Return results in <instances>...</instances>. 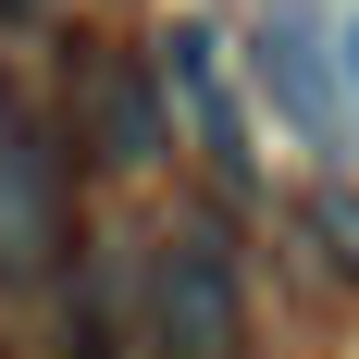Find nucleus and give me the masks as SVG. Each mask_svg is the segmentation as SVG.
I'll return each mask as SVG.
<instances>
[{"label":"nucleus","instance_id":"obj_6","mask_svg":"<svg viewBox=\"0 0 359 359\" xmlns=\"http://www.w3.org/2000/svg\"><path fill=\"white\" fill-rule=\"evenodd\" d=\"M334 74H347V100H359V13H347V37H334Z\"/></svg>","mask_w":359,"mask_h":359},{"label":"nucleus","instance_id":"obj_1","mask_svg":"<svg viewBox=\"0 0 359 359\" xmlns=\"http://www.w3.org/2000/svg\"><path fill=\"white\" fill-rule=\"evenodd\" d=\"M149 347L161 359H248V285H236V248H223L211 223H174V236H149Z\"/></svg>","mask_w":359,"mask_h":359},{"label":"nucleus","instance_id":"obj_4","mask_svg":"<svg viewBox=\"0 0 359 359\" xmlns=\"http://www.w3.org/2000/svg\"><path fill=\"white\" fill-rule=\"evenodd\" d=\"M248 62H260V87H273V111H285L297 137H310V149H334V124H347V100H334V74H323V37L273 13Z\"/></svg>","mask_w":359,"mask_h":359},{"label":"nucleus","instance_id":"obj_2","mask_svg":"<svg viewBox=\"0 0 359 359\" xmlns=\"http://www.w3.org/2000/svg\"><path fill=\"white\" fill-rule=\"evenodd\" d=\"M62 248H74V174H62V137H50L37 111L0 100V285H37Z\"/></svg>","mask_w":359,"mask_h":359},{"label":"nucleus","instance_id":"obj_3","mask_svg":"<svg viewBox=\"0 0 359 359\" xmlns=\"http://www.w3.org/2000/svg\"><path fill=\"white\" fill-rule=\"evenodd\" d=\"M74 111H87V161H111V174H137V161H161V149H174L161 87H149L137 62H111V50H87V62H74Z\"/></svg>","mask_w":359,"mask_h":359},{"label":"nucleus","instance_id":"obj_5","mask_svg":"<svg viewBox=\"0 0 359 359\" xmlns=\"http://www.w3.org/2000/svg\"><path fill=\"white\" fill-rule=\"evenodd\" d=\"M161 87L186 100V124H198V149H211L223 174H248V124H236V87L211 74V37H198V25L174 37V62H161Z\"/></svg>","mask_w":359,"mask_h":359},{"label":"nucleus","instance_id":"obj_7","mask_svg":"<svg viewBox=\"0 0 359 359\" xmlns=\"http://www.w3.org/2000/svg\"><path fill=\"white\" fill-rule=\"evenodd\" d=\"M37 13H50V0H0V25H37Z\"/></svg>","mask_w":359,"mask_h":359}]
</instances>
